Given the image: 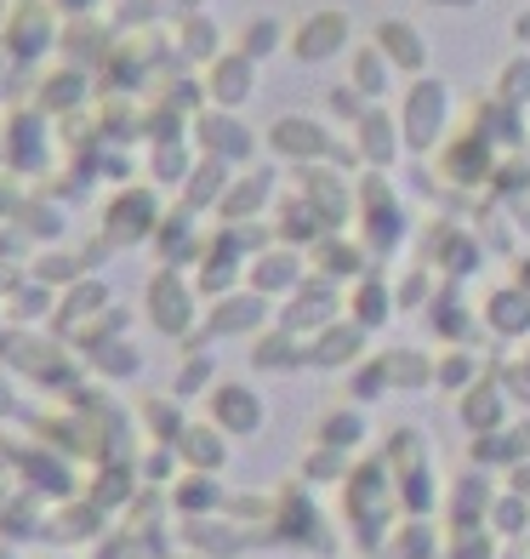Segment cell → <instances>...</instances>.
<instances>
[{"label":"cell","mask_w":530,"mask_h":559,"mask_svg":"<svg viewBox=\"0 0 530 559\" xmlns=\"http://www.w3.org/2000/svg\"><path fill=\"white\" fill-rule=\"evenodd\" d=\"M399 126H406V143L411 148H434L445 138V126H450V86L445 81H417L406 92V115H399Z\"/></svg>","instance_id":"obj_1"},{"label":"cell","mask_w":530,"mask_h":559,"mask_svg":"<svg viewBox=\"0 0 530 559\" xmlns=\"http://www.w3.org/2000/svg\"><path fill=\"white\" fill-rule=\"evenodd\" d=\"M348 40H353V17L337 12V7H325V12L302 17L297 29H291V58H302V63H332Z\"/></svg>","instance_id":"obj_2"},{"label":"cell","mask_w":530,"mask_h":559,"mask_svg":"<svg viewBox=\"0 0 530 559\" xmlns=\"http://www.w3.org/2000/svg\"><path fill=\"white\" fill-rule=\"evenodd\" d=\"M52 40H58L52 7H46V0H17L12 17H7V52H12L17 63H35V58L52 52Z\"/></svg>","instance_id":"obj_3"},{"label":"cell","mask_w":530,"mask_h":559,"mask_svg":"<svg viewBox=\"0 0 530 559\" xmlns=\"http://www.w3.org/2000/svg\"><path fill=\"white\" fill-rule=\"evenodd\" d=\"M268 148L280 160H332L337 155V143H332V132H325L320 120H309V115H280L268 126Z\"/></svg>","instance_id":"obj_4"},{"label":"cell","mask_w":530,"mask_h":559,"mask_svg":"<svg viewBox=\"0 0 530 559\" xmlns=\"http://www.w3.org/2000/svg\"><path fill=\"white\" fill-rule=\"evenodd\" d=\"M206 92H212L217 109L251 104V92H257V58H245V52H217V58L206 63Z\"/></svg>","instance_id":"obj_5"},{"label":"cell","mask_w":530,"mask_h":559,"mask_svg":"<svg viewBox=\"0 0 530 559\" xmlns=\"http://www.w3.org/2000/svg\"><path fill=\"white\" fill-rule=\"evenodd\" d=\"M376 46H383L388 63H394V69H406V74H422V69H427V40H422L417 23H406V17L376 23Z\"/></svg>","instance_id":"obj_6"},{"label":"cell","mask_w":530,"mask_h":559,"mask_svg":"<svg viewBox=\"0 0 530 559\" xmlns=\"http://www.w3.org/2000/svg\"><path fill=\"white\" fill-rule=\"evenodd\" d=\"M353 126H360V155H365V160H383V166H388L399 148H406V126L388 120L383 109H365Z\"/></svg>","instance_id":"obj_7"},{"label":"cell","mask_w":530,"mask_h":559,"mask_svg":"<svg viewBox=\"0 0 530 559\" xmlns=\"http://www.w3.org/2000/svg\"><path fill=\"white\" fill-rule=\"evenodd\" d=\"M353 86H360L371 104H376V97H388V86H394V63H388V52H383L376 40L353 52Z\"/></svg>","instance_id":"obj_8"},{"label":"cell","mask_w":530,"mask_h":559,"mask_svg":"<svg viewBox=\"0 0 530 559\" xmlns=\"http://www.w3.org/2000/svg\"><path fill=\"white\" fill-rule=\"evenodd\" d=\"M200 132H206L212 155H251V132H240V126H234V109L206 115V120H200Z\"/></svg>","instance_id":"obj_9"},{"label":"cell","mask_w":530,"mask_h":559,"mask_svg":"<svg viewBox=\"0 0 530 559\" xmlns=\"http://www.w3.org/2000/svg\"><path fill=\"white\" fill-rule=\"evenodd\" d=\"M280 40H286V29H280V23H274V17H257V23H251V29L240 35V52L245 58H274V52H280Z\"/></svg>","instance_id":"obj_10"},{"label":"cell","mask_w":530,"mask_h":559,"mask_svg":"<svg viewBox=\"0 0 530 559\" xmlns=\"http://www.w3.org/2000/svg\"><path fill=\"white\" fill-rule=\"evenodd\" d=\"M496 97H502V104H530V58H508V63H502Z\"/></svg>","instance_id":"obj_11"},{"label":"cell","mask_w":530,"mask_h":559,"mask_svg":"<svg viewBox=\"0 0 530 559\" xmlns=\"http://www.w3.org/2000/svg\"><path fill=\"white\" fill-rule=\"evenodd\" d=\"M183 58H217V23L212 17H189L183 23Z\"/></svg>","instance_id":"obj_12"},{"label":"cell","mask_w":530,"mask_h":559,"mask_svg":"<svg viewBox=\"0 0 530 559\" xmlns=\"http://www.w3.org/2000/svg\"><path fill=\"white\" fill-rule=\"evenodd\" d=\"M52 7H63V12H74V17H86V12L97 7V0H52Z\"/></svg>","instance_id":"obj_13"},{"label":"cell","mask_w":530,"mask_h":559,"mask_svg":"<svg viewBox=\"0 0 530 559\" xmlns=\"http://www.w3.org/2000/svg\"><path fill=\"white\" fill-rule=\"evenodd\" d=\"M514 40H525V46H530V12H525V17H514Z\"/></svg>","instance_id":"obj_14"},{"label":"cell","mask_w":530,"mask_h":559,"mask_svg":"<svg viewBox=\"0 0 530 559\" xmlns=\"http://www.w3.org/2000/svg\"><path fill=\"white\" fill-rule=\"evenodd\" d=\"M439 7H473V0H439Z\"/></svg>","instance_id":"obj_15"}]
</instances>
